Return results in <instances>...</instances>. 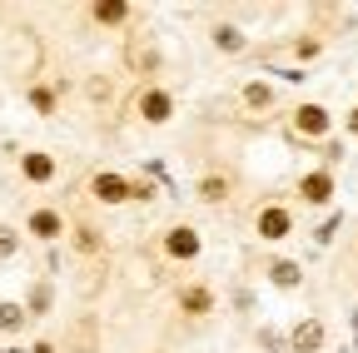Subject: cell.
Here are the masks:
<instances>
[{"mask_svg": "<svg viewBox=\"0 0 358 353\" xmlns=\"http://www.w3.org/2000/svg\"><path fill=\"white\" fill-rule=\"evenodd\" d=\"M25 324V303H0V333H20Z\"/></svg>", "mask_w": 358, "mask_h": 353, "instance_id": "cell-12", "label": "cell"}, {"mask_svg": "<svg viewBox=\"0 0 358 353\" xmlns=\"http://www.w3.org/2000/svg\"><path fill=\"white\" fill-rule=\"evenodd\" d=\"M268 100H274V95H268V85H244V105H254V110H264Z\"/></svg>", "mask_w": 358, "mask_h": 353, "instance_id": "cell-19", "label": "cell"}, {"mask_svg": "<svg viewBox=\"0 0 358 353\" xmlns=\"http://www.w3.org/2000/svg\"><path fill=\"white\" fill-rule=\"evenodd\" d=\"M90 194H95L100 204H124V199H150L145 185H129L124 174H95L90 180Z\"/></svg>", "mask_w": 358, "mask_h": 353, "instance_id": "cell-1", "label": "cell"}, {"mask_svg": "<svg viewBox=\"0 0 358 353\" xmlns=\"http://www.w3.org/2000/svg\"><path fill=\"white\" fill-rule=\"evenodd\" d=\"M214 45H219V50H229V55L244 50V30H239V25H214Z\"/></svg>", "mask_w": 358, "mask_h": 353, "instance_id": "cell-15", "label": "cell"}, {"mask_svg": "<svg viewBox=\"0 0 358 353\" xmlns=\"http://www.w3.org/2000/svg\"><path fill=\"white\" fill-rule=\"evenodd\" d=\"M60 229H65V219H60L55 209H35V214H30V234H35V239H60Z\"/></svg>", "mask_w": 358, "mask_h": 353, "instance_id": "cell-7", "label": "cell"}, {"mask_svg": "<svg viewBox=\"0 0 358 353\" xmlns=\"http://www.w3.org/2000/svg\"><path fill=\"white\" fill-rule=\"evenodd\" d=\"M75 249H80V254H95V249H100V229L80 224V229H75Z\"/></svg>", "mask_w": 358, "mask_h": 353, "instance_id": "cell-17", "label": "cell"}, {"mask_svg": "<svg viewBox=\"0 0 358 353\" xmlns=\"http://www.w3.org/2000/svg\"><path fill=\"white\" fill-rule=\"evenodd\" d=\"M30 353H55V343H35V348H30Z\"/></svg>", "mask_w": 358, "mask_h": 353, "instance_id": "cell-21", "label": "cell"}, {"mask_svg": "<svg viewBox=\"0 0 358 353\" xmlns=\"http://www.w3.org/2000/svg\"><path fill=\"white\" fill-rule=\"evenodd\" d=\"M50 284H30V294H25V319H40V314H50Z\"/></svg>", "mask_w": 358, "mask_h": 353, "instance_id": "cell-11", "label": "cell"}, {"mask_svg": "<svg viewBox=\"0 0 358 353\" xmlns=\"http://www.w3.org/2000/svg\"><path fill=\"white\" fill-rule=\"evenodd\" d=\"M179 308H185V314H209V308H214V294L199 289V284H189L185 294H179Z\"/></svg>", "mask_w": 358, "mask_h": 353, "instance_id": "cell-10", "label": "cell"}, {"mask_svg": "<svg viewBox=\"0 0 358 353\" xmlns=\"http://www.w3.org/2000/svg\"><path fill=\"white\" fill-rule=\"evenodd\" d=\"M348 129H353V135H358V110H353V115H348Z\"/></svg>", "mask_w": 358, "mask_h": 353, "instance_id": "cell-22", "label": "cell"}, {"mask_svg": "<svg viewBox=\"0 0 358 353\" xmlns=\"http://www.w3.org/2000/svg\"><path fill=\"white\" fill-rule=\"evenodd\" d=\"M319 343H324V324H319V319H308V324L294 329V353H313Z\"/></svg>", "mask_w": 358, "mask_h": 353, "instance_id": "cell-9", "label": "cell"}, {"mask_svg": "<svg viewBox=\"0 0 358 353\" xmlns=\"http://www.w3.org/2000/svg\"><path fill=\"white\" fill-rule=\"evenodd\" d=\"M140 110H145V120H150V124H164V120L174 115V100H169L164 90H150V95L140 100Z\"/></svg>", "mask_w": 358, "mask_h": 353, "instance_id": "cell-8", "label": "cell"}, {"mask_svg": "<svg viewBox=\"0 0 358 353\" xmlns=\"http://www.w3.org/2000/svg\"><path fill=\"white\" fill-rule=\"evenodd\" d=\"M268 279H274L279 289H299V264H289V259L268 264Z\"/></svg>", "mask_w": 358, "mask_h": 353, "instance_id": "cell-16", "label": "cell"}, {"mask_svg": "<svg viewBox=\"0 0 358 353\" xmlns=\"http://www.w3.org/2000/svg\"><path fill=\"white\" fill-rule=\"evenodd\" d=\"M289 229H294V219H289L284 204H268V209L259 214V239H284Z\"/></svg>", "mask_w": 358, "mask_h": 353, "instance_id": "cell-3", "label": "cell"}, {"mask_svg": "<svg viewBox=\"0 0 358 353\" xmlns=\"http://www.w3.org/2000/svg\"><path fill=\"white\" fill-rule=\"evenodd\" d=\"M294 129L299 135H329V110L324 105H299L294 110Z\"/></svg>", "mask_w": 358, "mask_h": 353, "instance_id": "cell-4", "label": "cell"}, {"mask_svg": "<svg viewBox=\"0 0 358 353\" xmlns=\"http://www.w3.org/2000/svg\"><path fill=\"white\" fill-rule=\"evenodd\" d=\"M20 174H25L30 185H50L55 180V159L40 154V150H30V154H20Z\"/></svg>", "mask_w": 358, "mask_h": 353, "instance_id": "cell-5", "label": "cell"}, {"mask_svg": "<svg viewBox=\"0 0 358 353\" xmlns=\"http://www.w3.org/2000/svg\"><path fill=\"white\" fill-rule=\"evenodd\" d=\"M95 20H100V25H120V20H129V6H124V0H100V6H95Z\"/></svg>", "mask_w": 358, "mask_h": 353, "instance_id": "cell-14", "label": "cell"}, {"mask_svg": "<svg viewBox=\"0 0 358 353\" xmlns=\"http://www.w3.org/2000/svg\"><path fill=\"white\" fill-rule=\"evenodd\" d=\"M199 249H204V239H199L189 224H179V229L164 234V254H169V259H194Z\"/></svg>", "mask_w": 358, "mask_h": 353, "instance_id": "cell-2", "label": "cell"}, {"mask_svg": "<svg viewBox=\"0 0 358 353\" xmlns=\"http://www.w3.org/2000/svg\"><path fill=\"white\" fill-rule=\"evenodd\" d=\"M30 105H35L40 115H55V95L45 90V85H35V90H30Z\"/></svg>", "mask_w": 358, "mask_h": 353, "instance_id": "cell-18", "label": "cell"}, {"mask_svg": "<svg viewBox=\"0 0 358 353\" xmlns=\"http://www.w3.org/2000/svg\"><path fill=\"white\" fill-rule=\"evenodd\" d=\"M224 194H229V180H224V174H199V199L219 204Z\"/></svg>", "mask_w": 358, "mask_h": 353, "instance_id": "cell-13", "label": "cell"}, {"mask_svg": "<svg viewBox=\"0 0 358 353\" xmlns=\"http://www.w3.org/2000/svg\"><path fill=\"white\" fill-rule=\"evenodd\" d=\"M20 249V239H15V229H6V224H0V259H10Z\"/></svg>", "mask_w": 358, "mask_h": 353, "instance_id": "cell-20", "label": "cell"}, {"mask_svg": "<svg viewBox=\"0 0 358 353\" xmlns=\"http://www.w3.org/2000/svg\"><path fill=\"white\" fill-rule=\"evenodd\" d=\"M299 194L308 199V204H329L334 199V180L324 169H313V174H303V185H299Z\"/></svg>", "mask_w": 358, "mask_h": 353, "instance_id": "cell-6", "label": "cell"}]
</instances>
